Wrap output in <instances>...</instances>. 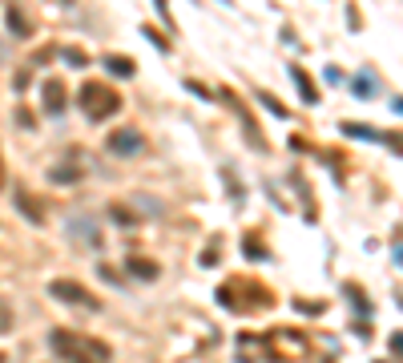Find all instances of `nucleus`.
<instances>
[{
	"label": "nucleus",
	"instance_id": "nucleus-1",
	"mask_svg": "<svg viewBox=\"0 0 403 363\" xmlns=\"http://www.w3.org/2000/svg\"><path fill=\"white\" fill-rule=\"evenodd\" d=\"M53 347H57V355L64 363H109V343H101L93 335H81V331H53L48 335Z\"/></svg>",
	"mask_w": 403,
	"mask_h": 363
},
{
	"label": "nucleus",
	"instance_id": "nucleus-2",
	"mask_svg": "<svg viewBox=\"0 0 403 363\" xmlns=\"http://www.w3.org/2000/svg\"><path fill=\"white\" fill-rule=\"evenodd\" d=\"M81 109L93 121H105V117H113L121 109V93H113L109 85H101V81H89L81 89Z\"/></svg>",
	"mask_w": 403,
	"mask_h": 363
},
{
	"label": "nucleus",
	"instance_id": "nucleus-3",
	"mask_svg": "<svg viewBox=\"0 0 403 363\" xmlns=\"http://www.w3.org/2000/svg\"><path fill=\"white\" fill-rule=\"evenodd\" d=\"M48 295L57 299V303H69V307H85V311H97V299L81 287V282L73 279H57L53 287H48Z\"/></svg>",
	"mask_w": 403,
	"mask_h": 363
},
{
	"label": "nucleus",
	"instance_id": "nucleus-4",
	"mask_svg": "<svg viewBox=\"0 0 403 363\" xmlns=\"http://www.w3.org/2000/svg\"><path fill=\"white\" fill-rule=\"evenodd\" d=\"M109 149L117 153V158H137V153L145 149V137L125 125V130H113L109 133Z\"/></svg>",
	"mask_w": 403,
	"mask_h": 363
},
{
	"label": "nucleus",
	"instance_id": "nucleus-5",
	"mask_svg": "<svg viewBox=\"0 0 403 363\" xmlns=\"http://www.w3.org/2000/svg\"><path fill=\"white\" fill-rule=\"evenodd\" d=\"M41 93H45V114H64V93H69V89H64L61 81H45V89H41Z\"/></svg>",
	"mask_w": 403,
	"mask_h": 363
},
{
	"label": "nucleus",
	"instance_id": "nucleus-6",
	"mask_svg": "<svg viewBox=\"0 0 403 363\" xmlns=\"http://www.w3.org/2000/svg\"><path fill=\"white\" fill-rule=\"evenodd\" d=\"M16 206H20V214L29 218V222H36V226L45 222V206H41L36 198H29L25 190H16Z\"/></svg>",
	"mask_w": 403,
	"mask_h": 363
},
{
	"label": "nucleus",
	"instance_id": "nucleus-7",
	"mask_svg": "<svg viewBox=\"0 0 403 363\" xmlns=\"http://www.w3.org/2000/svg\"><path fill=\"white\" fill-rule=\"evenodd\" d=\"M290 77L299 81V89H303V101H306V105H315V101H319V93H315V85H310V77H306V73H303L299 65H290Z\"/></svg>",
	"mask_w": 403,
	"mask_h": 363
},
{
	"label": "nucleus",
	"instance_id": "nucleus-8",
	"mask_svg": "<svg viewBox=\"0 0 403 363\" xmlns=\"http://www.w3.org/2000/svg\"><path fill=\"white\" fill-rule=\"evenodd\" d=\"M73 234L85 238L89 247H101V234H97V226H89V218H73Z\"/></svg>",
	"mask_w": 403,
	"mask_h": 363
},
{
	"label": "nucleus",
	"instance_id": "nucleus-9",
	"mask_svg": "<svg viewBox=\"0 0 403 363\" xmlns=\"http://www.w3.org/2000/svg\"><path fill=\"white\" fill-rule=\"evenodd\" d=\"M129 275H137V279H158V266L145 263V259H129Z\"/></svg>",
	"mask_w": 403,
	"mask_h": 363
},
{
	"label": "nucleus",
	"instance_id": "nucleus-10",
	"mask_svg": "<svg viewBox=\"0 0 403 363\" xmlns=\"http://www.w3.org/2000/svg\"><path fill=\"white\" fill-rule=\"evenodd\" d=\"M105 65H109V73H117V77H133V61H125V57H105Z\"/></svg>",
	"mask_w": 403,
	"mask_h": 363
},
{
	"label": "nucleus",
	"instance_id": "nucleus-11",
	"mask_svg": "<svg viewBox=\"0 0 403 363\" xmlns=\"http://www.w3.org/2000/svg\"><path fill=\"white\" fill-rule=\"evenodd\" d=\"M8 25H13V33H16V36H29V33H32V25L20 17V8H8Z\"/></svg>",
	"mask_w": 403,
	"mask_h": 363
},
{
	"label": "nucleus",
	"instance_id": "nucleus-12",
	"mask_svg": "<svg viewBox=\"0 0 403 363\" xmlns=\"http://www.w3.org/2000/svg\"><path fill=\"white\" fill-rule=\"evenodd\" d=\"M48 178H53V182H77V178H81V170H77V165H57Z\"/></svg>",
	"mask_w": 403,
	"mask_h": 363
},
{
	"label": "nucleus",
	"instance_id": "nucleus-13",
	"mask_svg": "<svg viewBox=\"0 0 403 363\" xmlns=\"http://www.w3.org/2000/svg\"><path fill=\"white\" fill-rule=\"evenodd\" d=\"M355 89H359V97H375V81H371V73H359V77H355Z\"/></svg>",
	"mask_w": 403,
	"mask_h": 363
},
{
	"label": "nucleus",
	"instance_id": "nucleus-14",
	"mask_svg": "<svg viewBox=\"0 0 403 363\" xmlns=\"http://www.w3.org/2000/svg\"><path fill=\"white\" fill-rule=\"evenodd\" d=\"M109 214L117 218V226H133L137 218H133V210H125V206H109Z\"/></svg>",
	"mask_w": 403,
	"mask_h": 363
},
{
	"label": "nucleus",
	"instance_id": "nucleus-15",
	"mask_svg": "<svg viewBox=\"0 0 403 363\" xmlns=\"http://www.w3.org/2000/svg\"><path fill=\"white\" fill-rule=\"evenodd\" d=\"M64 61H69V65H89V61H85V53H81V49H64Z\"/></svg>",
	"mask_w": 403,
	"mask_h": 363
},
{
	"label": "nucleus",
	"instance_id": "nucleus-16",
	"mask_svg": "<svg viewBox=\"0 0 403 363\" xmlns=\"http://www.w3.org/2000/svg\"><path fill=\"white\" fill-rule=\"evenodd\" d=\"M391 343H395V351H399V355H403V335H395V339H391Z\"/></svg>",
	"mask_w": 403,
	"mask_h": 363
},
{
	"label": "nucleus",
	"instance_id": "nucleus-17",
	"mask_svg": "<svg viewBox=\"0 0 403 363\" xmlns=\"http://www.w3.org/2000/svg\"><path fill=\"white\" fill-rule=\"evenodd\" d=\"M0 186H4V158H0Z\"/></svg>",
	"mask_w": 403,
	"mask_h": 363
},
{
	"label": "nucleus",
	"instance_id": "nucleus-18",
	"mask_svg": "<svg viewBox=\"0 0 403 363\" xmlns=\"http://www.w3.org/2000/svg\"><path fill=\"white\" fill-rule=\"evenodd\" d=\"M0 363H4V351H0Z\"/></svg>",
	"mask_w": 403,
	"mask_h": 363
}]
</instances>
